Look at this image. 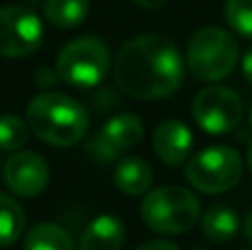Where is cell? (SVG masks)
I'll return each instance as SVG.
<instances>
[{"label": "cell", "mask_w": 252, "mask_h": 250, "mask_svg": "<svg viewBox=\"0 0 252 250\" xmlns=\"http://www.w3.org/2000/svg\"><path fill=\"white\" fill-rule=\"evenodd\" d=\"M115 82L137 100H164L184 82V60L173 40L144 33L122 44L113 62Z\"/></svg>", "instance_id": "obj_1"}, {"label": "cell", "mask_w": 252, "mask_h": 250, "mask_svg": "<svg viewBox=\"0 0 252 250\" xmlns=\"http://www.w3.org/2000/svg\"><path fill=\"white\" fill-rule=\"evenodd\" d=\"M27 124L51 146H73L89 131V113L82 102L64 93H40L27 106Z\"/></svg>", "instance_id": "obj_2"}, {"label": "cell", "mask_w": 252, "mask_h": 250, "mask_svg": "<svg viewBox=\"0 0 252 250\" xmlns=\"http://www.w3.org/2000/svg\"><path fill=\"white\" fill-rule=\"evenodd\" d=\"M239 44L230 31L221 27H204L195 31L186 47L188 71L201 82H219L235 71Z\"/></svg>", "instance_id": "obj_3"}, {"label": "cell", "mask_w": 252, "mask_h": 250, "mask_svg": "<svg viewBox=\"0 0 252 250\" xmlns=\"http://www.w3.org/2000/svg\"><path fill=\"white\" fill-rule=\"evenodd\" d=\"M199 199L182 186H161L144 197L142 219L151 230L161 235L188 233L199 221Z\"/></svg>", "instance_id": "obj_4"}, {"label": "cell", "mask_w": 252, "mask_h": 250, "mask_svg": "<svg viewBox=\"0 0 252 250\" xmlns=\"http://www.w3.org/2000/svg\"><path fill=\"white\" fill-rule=\"evenodd\" d=\"M109 66V47L95 35H82V38L71 40L60 51L56 62V75L69 87L87 91L104 80Z\"/></svg>", "instance_id": "obj_5"}, {"label": "cell", "mask_w": 252, "mask_h": 250, "mask_svg": "<svg viewBox=\"0 0 252 250\" xmlns=\"http://www.w3.org/2000/svg\"><path fill=\"white\" fill-rule=\"evenodd\" d=\"M244 173L241 155L230 146H210L186 162V180L206 195L235 188Z\"/></svg>", "instance_id": "obj_6"}, {"label": "cell", "mask_w": 252, "mask_h": 250, "mask_svg": "<svg viewBox=\"0 0 252 250\" xmlns=\"http://www.w3.org/2000/svg\"><path fill=\"white\" fill-rule=\"evenodd\" d=\"M192 118L201 131L223 135L239 126L244 118V102L228 87H206L192 100Z\"/></svg>", "instance_id": "obj_7"}, {"label": "cell", "mask_w": 252, "mask_h": 250, "mask_svg": "<svg viewBox=\"0 0 252 250\" xmlns=\"http://www.w3.org/2000/svg\"><path fill=\"white\" fill-rule=\"evenodd\" d=\"M44 27L38 13L22 4L0 7V56L27 58L42 44Z\"/></svg>", "instance_id": "obj_8"}, {"label": "cell", "mask_w": 252, "mask_h": 250, "mask_svg": "<svg viewBox=\"0 0 252 250\" xmlns=\"http://www.w3.org/2000/svg\"><path fill=\"white\" fill-rule=\"evenodd\" d=\"M144 137V124L137 115L120 113L113 115L102 126V131L89 142V151L95 155L97 162H111L122 151L137 146Z\"/></svg>", "instance_id": "obj_9"}, {"label": "cell", "mask_w": 252, "mask_h": 250, "mask_svg": "<svg viewBox=\"0 0 252 250\" xmlns=\"http://www.w3.org/2000/svg\"><path fill=\"white\" fill-rule=\"evenodd\" d=\"M2 177L18 197H35L49 184V164L35 151H20L4 162Z\"/></svg>", "instance_id": "obj_10"}, {"label": "cell", "mask_w": 252, "mask_h": 250, "mask_svg": "<svg viewBox=\"0 0 252 250\" xmlns=\"http://www.w3.org/2000/svg\"><path fill=\"white\" fill-rule=\"evenodd\" d=\"M153 149L168 166H182L192 151V133L179 120H166L153 133Z\"/></svg>", "instance_id": "obj_11"}, {"label": "cell", "mask_w": 252, "mask_h": 250, "mask_svg": "<svg viewBox=\"0 0 252 250\" xmlns=\"http://www.w3.org/2000/svg\"><path fill=\"white\" fill-rule=\"evenodd\" d=\"M126 242L124 224L113 215H100L84 228L80 250H122Z\"/></svg>", "instance_id": "obj_12"}, {"label": "cell", "mask_w": 252, "mask_h": 250, "mask_svg": "<svg viewBox=\"0 0 252 250\" xmlns=\"http://www.w3.org/2000/svg\"><path fill=\"white\" fill-rule=\"evenodd\" d=\"M115 186L130 197L148 193L153 184V171L142 157H126L115 166L113 173Z\"/></svg>", "instance_id": "obj_13"}, {"label": "cell", "mask_w": 252, "mask_h": 250, "mask_svg": "<svg viewBox=\"0 0 252 250\" xmlns=\"http://www.w3.org/2000/svg\"><path fill=\"white\" fill-rule=\"evenodd\" d=\"M201 233L215 244H226L239 233V215L230 206H213L201 215Z\"/></svg>", "instance_id": "obj_14"}, {"label": "cell", "mask_w": 252, "mask_h": 250, "mask_svg": "<svg viewBox=\"0 0 252 250\" xmlns=\"http://www.w3.org/2000/svg\"><path fill=\"white\" fill-rule=\"evenodd\" d=\"M89 16V0H44V18L53 27L73 29Z\"/></svg>", "instance_id": "obj_15"}, {"label": "cell", "mask_w": 252, "mask_h": 250, "mask_svg": "<svg viewBox=\"0 0 252 250\" xmlns=\"http://www.w3.org/2000/svg\"><path fill=\"white\" fill-rule=\"evenodd\" d=\"M25 250H75L73 239L62 226L44 221L35 224L25 237Z\"/></svg>", "instance_id": "obj_16"}, {"label": "cell", "mask_w": 252, "mask_h": 250, "mask_svg": "<svg viewBox=\"0 0 252 250\" xmlns=\"http://www.w3.org/2000/svg\"><path fill=\"white\" fill-rule=\"evenodd\" d=\"M27 226L25 208L13 197L0 193V246H11Z\"/></svg>", "instance_id": "obj_17"}, {"label": "cell", "mask_w": 252, "mask_h": 250, "mask_svg": "<svg viewBox=\"0 0 252 250\" xmlns=\"http://www.w3.org/2000/svg\"><path fill=\"white\" fill-rule=\"evenodd\" d=\"M27 137H29V124L20 115H0V151L16 153L27 144Z\"/></svg>", "instance_id": "obj_18"}, {"label": "cell", "mask_w": 252, "mask_h": 250, "mask_svg": "<svg viewBox=\"0 0 252 250\" xmlns=\"http://www.w3.org/2000/svg\"><path fill=\"white\" fill-rule=\"evenodd\" d=\"M223 18L237 35L252 40V0H226Z\"/></svg>", "instance_id": "obj_19"}, {"label": "cell", "mask_w": 252, "mask_h": 250, "mask_svg": "<svg viewBox=\"0 0 252 250\" xmlns=\"http://www.w3.org/2000/svg\"><path fill=\"white\" fill-rule=\"evenodd\" d=\"M135 250H179V248L173 242H168V239H151V242L142 244Z\"/></svg>", "instance_id": "obj_20"}, {"label": "cell", "mask_w": 252, "mask_h": 250, "mask_svg": "<svg viewBox=\"0 0 252 250\" xmlns=\"http://www.w3.org/2000/svg\"><path fill=\"white\" fill-rule=\"evenodd\" d=\"M241 69H244V78H246V82L252 87V47L246 51V56H244V62H241Z\"/></svg>", "instance_id": "obj_21"}, {"label": "cell", "mask_w": 252, "mask_h": 250, "mask_svg": "<svg viewBox=\"0 0 252 250\" xmlns=\"http://www.w3.org/2000/svg\"><path fill=\"white\" fill-rule=\"evenodd\" d=\"M133 2L144 9H159V7H164L168 0H133Z\"/></svg>", "instance_id": "obj_22"}, {"label": "cell", "mask_w": 252, "mask_h": 250, "mask_svg": "<svg viewBox=\"0 0 252 250\" xmlns=\"http://www.w3.org/2000/svg\"><path fill=\"white\" fill-rule=\"evenodd\" d=\"M244 235H246V239L252 244V211L248 213V217H246V221H244Z\"/></svg>", "instance_id": "obj_23"}, {"label": "cell", "mask_w": 252, "mask_h": 250, "mask_svg": "<svg viewBox=\"0 0 252 250\" xmlns=\"http://www.w3.org/2000/svg\"><path fill=\"white\" fill-rule=\"evenodd\" d=\"M246 162H248V168H250V173H252V144H250V149H248V159H246Z\"/></svg>", "instance_id": "obj_24"}, {"label": "cell", "mask_w": 252, "mask_h": 250, "mask_svg": "<svg viewBox=\"0 0 252 250\" xmlns=\"http://www.w3.org/2000/svg\"><path fill=\"white\" fill-rule=\"evenodd\" d=\"M250 126H252V109H250Z\"/></svg>", "instance_id": "obj_25"}, {"label": "cell", "mask_w": 252, "mask_h": 250, "mask_svg": "<svg viewBox=\"0 0 252 250\" xmlns=\"http://www.w3.org/2000/svg\"><path fill=\"white\" fill-rule=\"evenodd\" d=\"M192 250H206V248H192Z\"/></svg>", "instance_id": "obj_26"}]
</instances>
